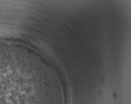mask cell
Here are the masks:
<instances>
[{"label": "cell", "instance_id": "6da1fadb", "mask_svg": "<svg viewBox=\"0 0 131 104\" xmlns=\"http://www.w3.org/2000/svg\"><path fill=\"white\" fill-rule=\"evenodd\" d=\"M40 68L29 61L0 62V104H59Z\"/></svg>", "mask_w": 131, "mask_h": 104}]
</instances>
